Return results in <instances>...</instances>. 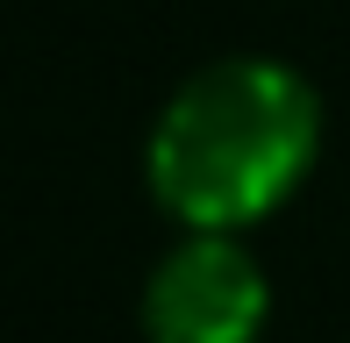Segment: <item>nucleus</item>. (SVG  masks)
Wrapping results in <instances>:
<instances>
[{
    "instance_id": "obj_1",
    "label": "nucleus",
    "mask_w": 350,
    "mask_h": 343,
    "mask_svg": "<svg viewBox=\"0 0 350 343\" xmlns=\"http://www.w3.org/2000/svg\"><path fill=\"white\" fill-rule=\"evenodd\" d=\"M322 158V93L279 57H215L186 72L150 122V193L186 229H250L279 215Z\"/></svg>"
},
{
    "instance_id": "obj_2",
    "label": "nucleus",
    "mask_w": 350,
    "mask_h": 343,
    "mask_svg": "<svg viewBox=\"0 0 350 343\" xmlns=\"http://www.w3.org/2000/svg\"><path fill=\"white\" fill-rule=\"evenodd\" d=\"M272 315L265 264L229 229H186L143 279L150 343H258Z\"/></svg>"
}]
</instances>
